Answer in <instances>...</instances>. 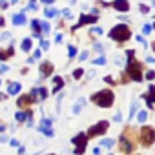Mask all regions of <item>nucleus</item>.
Here are the masks:
<instances>
[{"label": "nucleus", "mask_w": 155, "mask_h": 155, "mask_svg": "<svg viewBox=\"0 0 155 155\" xmlns=\"http://www.w3.org/2000/svg\"><path fill=\"white\" fill-rule=\"evenodd\" d=\"M126 58H128V62H126V73H128V77L133 82H140L142 81V68L135 60V49H128L126 51Z\"/></svg>", "instance_id": "nucleus-1"}, {"label": "nucleus", "mask_w": 155, "mask_h": 155, "mask_svg": "<svg viewBox=\"0 0 155 155\" xmlns=\"http://www.w3.org/2000/svg\"><path fill=\"white\" fill-rule=\"evenodd\" d=\"M91 102L97 104V106H101V108H110L115 102V95H113L111 90H101V91H97V93L91 95Z\"/></svg>", "instance_id": "nucleus-2"}, {"label": "nucleus", "mask_w": 155, "mask_h": 155, "mask_svg": "<svg viewBox=\"0 0 155 155\" xmlns=\"http://www.w3.org/2000/svg\"><path fill=\"white\" fill-rule=\"evenodd\" d=\"M110 38H113L115 42H126V40L131 38V29L126 24H117L110 31Z\"/></svg>", "instance_id": "nucleus-3"}, {"label": "nucleus", "mask_w": 155, "mask_h": 155, "mask_svg": "<svg viewBox=\"0 0 155 155\" xmlns=\"http://www.w3.org/2000/svg\"><path fill=\"white\" fill-rule=\"evenodd\" d=\"M133 139H135V135H133L131 130H126L122 133V137L119 139V148H120L122 153H131L135 150V140Z\"/></svg>", "instance_id": "nucleus-4"}, {"label": "nucleus", "mask_w": 155, "mask_h": 155, "mask_svg": "<svg viewBox=\"0 0 155 155\" xmlns=\"http://www.w3.org/2000/svg\"><path fill=\"white\" fill-rule=\"evenodd\" d=\"M73 144H75V155H82L84 151H86V146H88V133H79L77 137H73V140H71Z\"/></svg>", "instance_id": "nucleus-5"}, {"label": "nucleus", "mask_w": 155, "mask_h": 155, "mask_svg": "<svg viewBox=\"0 0 155 155\" xmlns=\"http://www.w3.org/2000/svg\"><path fill=\"white\" fill-rule=\"evenodd\" d=\"M153 140H155V131H153V128L142 126V130H140V142H142V146L150 148V146L153 144Z\"/></svg>", "instance_id": "nucleus-6"}, {"label": "nucleus", "mask_w": 155, "mask_h": 155, "mask_svg": "<svg viewBox=\"0 0 155 155\" xmlns=\"http://www.w3.org/2000/svg\"><path fill=\"white\" fill-rule=\"evenodd\" d=\"M108 128H110V122H108V120H101V122H97L95 126H91V128L88 130V137L102 135V133H106V131H108Z\"/></svg>", "instance_id": "nucleus-7"}, {"label": "nucleus", "mask_w": 155, "mask_h": 155, "mask_svg": "<svg viewBox=\"0 0 155 155\" xmlns=\"http://www.w3.org/2000/svg\"><path fill=\"white\" fill-rule=\"evenodd\" d=\"M95 22H97V15H81L79 24L73 26V31L79 29V28H82V26H88V24H95Z\"/></svg>", "instance_id": "nucleus-8"}, {"label": "nucleus", "mask_w": 155, "mask_h": 155, "mask_svg": "<svg viewBox=\"0 0 155 155\" xmlns=\"http://www.w3.org/2000/svg\"><path fill=\"white\" fill-rule=\"evenodd\" d=\"M38 131H42L48 137H53V128H51V120L49 119H42L38 124Z\"/></svg>", "instance_id": "nucleus-9"}, {"label": "nucleus", "mask_w": 155, "mask_h": 155, "mask_svg": "<svg viewBox=\"0 0 155 155\" xmlns=\"http://www.w3.org/2000/svg\"><path fill=\"white\" fill-rule=\"evenodd\" d=\"M111 8H115L120 13H126L130 9V4H128V0H115V2H111Z\"/></svg>", "instance_id": "nucleus-10"}, {"label": "nucleus", "mask_w": 155, "mask_h": 155, "mask_svg": "<svg viewBox=\"0 0 155 155\" xmlns=\"http://www.w3.org/2000/svg\"><path fill=\"white\" fill-rule=\"evenodd\" d=\"M53 73V64L51 62H42L40 64V75L42 77H49Z\"/></svg>", "instance_id": "nucleus-11"}, {"label": "nucleus", "mask_w": 155, "mask_h": 155, "mask_svg": "<svg viewBox=\"0 0 155 155\" xmlns=\"http://www.w3.org/2000/svg\"><path fill=\"white\" fill-rule=\"evenodd\" d=\"M33 102H35V101H33L31 95H24V97L18 99L17 104H18V108H24V110H26V108H29V104H33Z\"/></svg>", "instance_id": "nucleus-12"}, {"label": "nucleus", "mask_w": 155, "mask_h": 155, "mask_svg": "<svg viewBox=\"0 0 155 155\" xmlns=\"http://www.w3.org/2000/svg\"><path fill=\"white\" fill-rule=\"evenodd\" d=\"M144 99L148 101V108H151L153 102H155V86H153V84H150V90H148V93L144 95Z\"/></svg>", "instance_id": "nucleus-13"}, {"label": "nucleus", "mask_w": 155, "mask_h": 155, "mask_svg": "<svg viewBox=\"0 0 155 155\" xmlns=\"http://www.w3.org/2000/svg\"><path fill=\"white\" fill-rule=\"evenodd\" d=\"M31 28H33L35 37H38V38H40V35L44 33V29H42V22H40V20H31Z\"/></svg>", "instance_id": "nucleus-14"}, {"label": "nucleus", "mask_w": 155, "mask_h": 155, "mask_svg": "<svg viewBox=\"0 0 155 155\" xmlns=\"http://www.w3.org/2000/svg\"><path fill=\"white\" fill-rule=\"evenodd\" d=\"M20 88H22V86H20L18 82H9V84H8V93H9V95H17V93L20 91Z\"/></svg>", "instance_id": "nucleus-15"}, {"label": "nucleus", "mask_w": 155, "mask_h": 155, "mask_svg": "<svg viewBox=\"0 0 155 155\" xmlns=\"http://www.w3.org/2000/svg\"><path fill=\"white\" fill-rule=\"evenodd\" d=\"M26 15H24V11L22 13H18V15H13V24H17V26H22V24H26Z\"/></svg>", "instance_id": "nucleus-16"}, {"label": "nucleus", "mask_w": 155, "mask_h": 155, "mask_svg": "<svg viewBox=\"0 0 155 155\" xmlns=\"http://www.w3.org/2000/svg\"><path fill=\"white\" fill-rule=\"evenodd\" d=\"M13 53H15V51H13V46H9L8 49H0V60H6V58H9Z\"/></svg>", "instance_id": "nucleus-17"}, {"label": "nucleus", "mask_w": 155, "mask_h": 155, "mask_svg": "<svg viewBox=\"0 0 155 155\" xmlns=\"http://www.w3.org/2000/svg\"><path fill=\"white\" fill-rule=\"evenodd\" d=\"M53 82H55V86H53V93H57V91L64 86V81H62V77H55Z\"/></svg>", "instance_id": "nucleus-18"}, {"label": "nucleus", "mask_w": 155, "mask_h": 155, "mask_svg": "<svg viewBox=\"0 0 155 155\" xmlns=\"http://www.w3.org/2000/svg\"><path fill=\"white\" fill-rule=\"evenodd\" d=\"M84 104H86V101L84 99H79V101H77V104L73 106V113H81V110L84 108Z\"/></svg>", "instance_id": "nucleus-19"}, {"label": "nucleus", "mask_w": 155, "mask_h": 155, "mask_svg": "<svg viewBox=\"0 0 155 155\" xmlns=\"http://www.w3.org/2000/svg\"><path fill=\"white\" fill-rule=\"evenodd\" d=\"M20 48H22V51H29L31 49V38H24L22 44H20Z\"/></svg>", "instance_id": "nucleus-20"}, {"label": "nucleus", "mask_w": 155, "mask_h": 155, "mask_svg": "<svg viewBox=\"0 0 155 155\" xmlns=\"http://www.w3.org/2000/svg\"><path fill=\"white\" fill-rule=\"evenodd\" d=\"M44 13H46V17H48V18H53V17H57V15H58V11H57V9H53V8H48Z\"/></svg>", "instance_id": "nucleus-21"}, {"label": "nucleus", "mask_w": 155, "mask_h": 155, "mask_svg": "<svg viewBox=\"0 0 155 155\" xmlns=\"http://www.w3.org/2000/svg\"><path fill=\"white\" fill-rule=\"evenodd\" d=\"M17 120H18V122L28 120V111H17Z\"/></svg>", "instance_id": "nucleus-22"}, {"label": "nucleus", "mask_w": 155, "mask_h": 155, "mask_svg": "<svg viewBox=\"0 0 155 155\" xmlns=\"http://www.w3.org/2000/svg\"><path fill=\"white\" fill-rule=\"evenodd\" d=\"M137 119H139V122H140V124H144V122H146V119H148V113H146V111H139Z\"/></svg>", "instance_id": "nucleus-23"}, {"label": "nucleus", "mask_w": 155, "mask_h": 155, "mask_svg": "<svg viewBox=\"0 0 155 155\" xmlns=\"http://www.w3.org/2000/svg\"><path fill=\"white\" fill-rule=\"evenodd\" d=\"M101 144H102L104 148H111V146L115 144V140H113V139H104V140H101Z\"/></svg>", "instance_id": "nucleus-24"}, {"label": "nucleus", "mask_w": 155, "mask_h": 155, "mask_svg": "<svg viewBox=\"0 0 155 155\" xmlns=\"http://www.w3.org/2000/svg\"><path fill=\"white\" fill-rule=\"evenodd\" d=\"M151 29H153V26H150V24H144V26H142V33H144V35H150Z\"/></svg>", "instance_id": "nucleus-25"}, {"label": "nucleus", "mask_w": 155, "mask_h": 155, "mask_svg": "<svg viewBox=\"0 0 155 155\" xmlns=\"http://www.w3.org/2000/svg\"><path fill=\"white\" fill-rule=\"evenodd\" d=\"M93 64H95V66H102V64H106V57H99V58H95Z\"/></svg>", "instance_id": "nucleus-26"}, {"label": "nucleus", "mask_w": 155, "mask_h": 155, "mask_svg": "<svg viewBox=\"0 0 155 155\" xmlns=\"http://www.w3.org/2000/svg\"><path fill=\"white\" fill-rule=\"evenodd\" d=\"M38 95H40V99L44 101V99H48V90L46 88H38Z\"/></svg>", "instance_id": "nucleus-27"}, {"label": "nucleus", "mask_w": 155, "mask_h": 155, "mask_svg": "<svg viewBox=\"0 0 155 155\" xmlns=\"http://www.w3.org/2000/svg\"><path fill=\"white\" fill-rule=\"evenodd\" d=\"M82 73H84V71H82L81 68H79V69H75V71H73V79H81Z\"/></svg>", "instance_id": "nucleus-28"}, {"label": "nucleus", "mask_w": 155, "mask_h": 155, "mask_svg": "<svg viewBox=\"0 0 155 155\" xmlns=\"http://www.w3.org/2000/svg\"><path fill=\"white\" fill-rule=\"evenodd\" d=\"M68 51H69V53H68V55H69V58H73V57L77 55V49H75V46H69V48H68Z\"/></svg>", "instance_id": "nucleus-29"}, {"label": "nucleus", "mask_w": 155, "mask_h": 155, "mask_svg": "<svg viewBox=\"0 0 155 155\" xmlns=\"http://www.w3.org/2000/svg\"><path fill=\"white\" fill-rule=\"evenodd\" d=\"M139 111V106H137V102H133V106H131V113H130V119H133V115Z\"/></svg>", "instance_id": "nucleus-30"}, {"label": "nucleus", "mask_w": 155, "mask_h": 155, "mask_svg": "<svg viewBox=\"0 0 155 155\" xmlns=\"http://www.w3.org/2000/svg\"><path fill=\"white\" fill-rule=\"evenodd\" d=\"M139 9H140V13H142V15H146V13L150 11V8H148L146 4H140V6H139Z\"/></svg>", "instance_id": "nucleus-31"}, {"label": "nucleus", "mask_w": 155, "mask_h": 155, "mask_svg": "<svg viewBox=\"0 0 155 155\" xmlns=\"http://www.w3.org/2000/svg\"><path fill=\"white\" fill-rule=\"evenodd\" d=\"M146 79H148V81H153V79H155V71H153V69H150V71L146 73Z\"/></svg>", "instance_id": "nucleus-32"}, {"label": "nucleus", "mask_w": 155, "mask_h": 155, "mask_svg": "<svg viewBox=\"0 0 155 155\" xmlns=\"http://www.w3.org/2000/svg\"><path fill=\"white\" fill-rule=\"evenodd\" d=\"M90 33H91V35H102V29H101V28H91Z\"/></svg>", "instance_id": "nucleus-33"}, {"label": "nucleus", "mask_w": 155, "mask_h": 155, "mask_svg": "<svg viewBox=\"0 0 155 155\" xmlns=\"http://www.w3.org/2000/svg\"><path fill=\"white\" fill-rule=\"evenodd\" d=\"M135 38H137V40H139V42H140V44H142V46H148V42H146V38H144V37H142V35H137V37H135Z\"/></svg>", "instance_id": "nucleus-34"}, {"label": "nucleus", "mask_w": 155, "mask_h": 155, "mask_svg": "<svg viewBox=\"0 0 155 155\" xmlns=\"http://www.w3.org/2000/svg\"><path fill=\"white\" fill-rule=\"evenodd\" d=\"M104 82H108V84H111V86H113V84H119V82H115V81L111 79V77H106V79H104Z\"/></svg>", "instance_id": "nucleus-35"}, {"label": "nucleus", "mask_w": 155, "mask_h": 155, "mask_svg": "<svg viewBox=\"0 0 155 155\" xmlns=\"http://www.w3.org/2000/svg\"><path fill=\"white\" fill-rule=\"evenodd\" d=\"M42 29H44V33H49V24L48 22H42Z\"/></svg>", "instance_id": "nucleus-36"}, {"label": "nucleus", "mask_w": 155, "mask_h": 155, "mask_svg": "<svg viewBox=\"0 0 155 155\" xmlns=\"http://www.w3.org/2000/svg\"><path fill=\"white\" fill-rule=\"evenodd\" d=\"M40 48H42V49H48V48H49V44H48L46 40H40Z\"/></svg>", "instance_id": "nucleus-37"}, {"label": "nucleus", "mask_w": 155, "mask_h": 155, "mask_svg": "<svg viewBox=\"0 0 155 155\" xmlns=\"http://www.w3.org/2000/svg\"><path fill=\"white\" fill-rule=\"evenodd\" d=\"M79 58H81V60H86V58H88V51H82V53L79 55Z\"/></svg>", "instance_id": "nucleus-38"}, {"label": "nucleus", "mask_w": 155, "mask_h": 155, "mask_svg": "<svg viewBox=\"0 0 155 155\" xmlns=\"http://www.w3.org/2000/svg\"><path fill=\"white\" fill-rule=\"evenodd\" d=\"M113 120H115V122H120V120H122V115H120V113H115Z\"/></svg>", "instance_id": "nucleus-39"}, {"label": "nucleus", "mask_w": 155, "mask_h": 155, "mask_svg": "<svg viewBox=\"0 0 155 155\" xmlns=\"http://www.w3.org/2000/svg\"><path fill=\"white\" fill-rule=\"evenodd\" d=\"M0 38H2V40H8V38H11V35H9V33H4L2 37H0Z\"/></svg>", "instance_id": "nucleus-40"}, {"label": "nucleus", "mask_w": 155, "mask_h": 155, "mask_svg": "<svg viewBox=\"0 0 155 155\" xmlns=\"http://www.w3.org/2000/svg\"><path fill=\"white\" fill-rule=\"evenodd\" d=\"M55 42L60 44V42H62V35H57V37H55Z\"/></svg>", "instance_id": "nucleus-41"}, {"label": "nucleus", "mask_w": 155, "mask_h": 155, "mask_svg": "<svg viewBox=\"0 0 155 155\" xmlns=\"http://www.w3.org/2000/svg\"><path fill=\"white\" fill-rule=\"evenodd\" d=\"M0 8H8V2H6V0H0Z\"/></svg>", "instance_id": "nucleus-42"}, {"label": "nucleus", "mask_w": 155, "mask_h": 155, "mask_svg": "<svg viewBox=\"0 0 155 155\" xmlns=\"http://www.w3.org/2000/svg\"><path fill=\"white\" fill-rule=\"evenodd\" d=\"M95 49H97V51H104V48H102L101 44H95Z\"/></svg>", "instance_id": "nucleus-43"}, {"label": "nucleus", "mask_w": 155, "mask_h": 155, "mask_svg": "<svg viewBox=\"0 0 155 155\" xmlns=\"http://www.w3.org/2000/svg\"><path fill=\"white\" fill-rule=\"evenodd\" d=\"M24 151H26V148H24V146H18V153L24 155Z\"/></svg>", "instance_id": "nucleus-44"}, {"label": "nucleus", "mask_w": 155, "mask_h": 155, "mask_svg": "<svg viewBox=\"0 0 155 155\" xmlns=\"http://www.w3.org/2000/svg\"><path fill=\"white\" fill-rule=\"evenodd\" d=\"M8 71V66H0V73H6Z\"/></svg>", "instance_id": "nucleus-45"}, {"label": "nucleus", "mask_w": 155, "mask_h": 155, "mask_svg": "<svg viewBox=\"0 0 155 155\" xmlns=\"http://www.w3.org/2000/svg\"><path fill=\"white\" fill-rule=\"evenodd\" d=\"M40 2H42V4H53L55 0H40Z\"/></svg>", "instance_id": "nucleus-46"}, {"label": "nucleus", "mask_w": 155, "mask_h": 155, "mask_svg": "<svg viewBox=\"0 0 155 155\" xmlns=\"http://www.w3.org/2000/svg\"><path fill=\"white\" fill-rule=\"evenodd\" d=\"M64 17H66V18H69V17H71V13H69L68 9H64Z\"/></svg>", "instance_id": "nucleus-47"}, {"label": "nucleus", "mask_w": 155, "mask_h": 155, "mask_svg": "<svg viewBox=\"0 0 155 155\" xmlns=\"http://www.w3.org/2000/svg\"><path fill=\"white\" fill-rule=\"evenodd\" d=\"M40 55H42V51H40V49H37V51H35V58H38Z\"/></svg>", "instance_id": "nucleus-48"}, {"label": "nucleus", "mask_w": 155, "mask_h": 155, "mask_svg": "<svg viewBox=\"0 0 155 155\" xmlns=\"http://www.w3.org/2000/svg\"><path fill=\"white\" fill-rule=\"evenodd\" d=\"M4 22H6V20H4V17H0V28L4 26Z\"/></svg>", "instance_id": "nucleus-49"}, {"label": "nucleus", "mask_w": 155, "mask_h": 155, "mask_svg": "<svg viewBox=\"0 0 155 155\" xmlns=\"http://www.w3.org/2000/svg\"><path fill=\"white\" fill-rule=\"evenodd\" d=\"M0 131H6V124H0Z\"/></svg>", "instance_id": "nucleus-50"}, {"label": "nucleus", "mask_w": 155, "mask_h": 155, "mask_svg": "<svg viewBox=\"0 0 155 155\" xmlns=\"http://www.w3.org/2000/svg\"><path fill=\"white\" fill-rule=\"evenodd\" d=\"M4 99H6V95H4V93H0V101H4Z\"/></svg>", "instance_id": "nucleus-51"}, {"label": "nucleus", "mask_w": 155, "mask_h": 155, "mask_svg": "<svg viewBox=\"0 0 155 155\" xmlns=\"http://www.w3.org/2000/svg\"><path fill=\"white\" fill-rule=\"evenodd\" d=\"M18 2V0H9V4H17Z\"/></svg>", "instance_id": "nucleus-52"}, {"label": "nucleus", "mask_w": 155, "mask_h": 155, "mask_svg": "<svg viewBox=\"0 0 155 155\" xmlns=\"http://www.w3.org/2000/svg\"><path fill=\"white\" fill-rule=\"evenodd\" d=\"M151 49H153V51H155V42H151Z\"/></svg>", "instance_id": "nucleus-53"}, {"label": "nucleus", "mask_w": 155, "mask_h": 155, "mask_svg": "<svg viewBox=\"0 0 155 155\" xmlns=\"http://www.w3.org/2000/svg\"><path fill=\"white\" fill-rule=\"evenodd\" d=\"M153 29H155V22H153Z\"/></svg>", "instance_id": "nucleus-54"}, {"label": "nucleus", "mask_w": 155, "mask_h": 155, "mask_svg": "<svg viewBox=\"0 0 155 155\" xmlns=\"http://www.w3.org/2000/svg\"><path fill=\"white\" fill-rule=\"evenodd\" d=\"M108 155H113V153H108Z\"/></svg>", "instance_id": "nucleus-55"}]
</instances>
